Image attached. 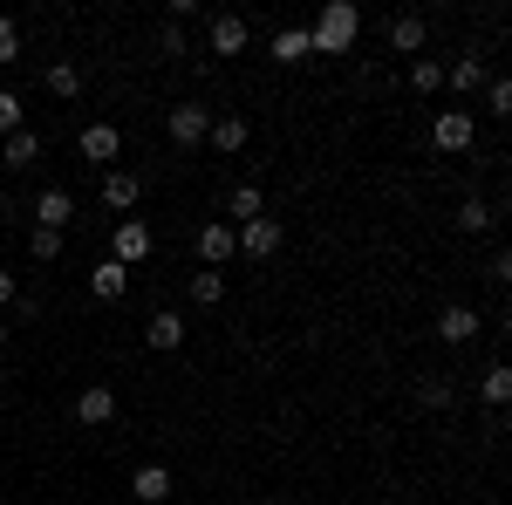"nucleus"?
Listing matches in <instances>:
<instances>
[{"label":"nucleus","instance_id":"obj_1","mask_svg":"<svg viewBox=\"0 0 512 505\" xmlns=\"http://www.w3.org/2000/svg\"><path fill=\"white\" fill-rule=\"evenodd\" d=\"M355 35H362V7H355V0H328L315 14V28H308V48H315V55H349Z\"/></svg>","mask_w":512,"mask_h":505},{"label":"nucleus","instance_id":"obj_2","mask_svg":"<svg viewBox=\"0 0 512 505\" xmlns=\"http://www.w3.org/2000/svg\"><path fill=\"white\" fill-rule=\"evenodd\" d=\"M233 239H239V253H246V260H274L280 246H287V226L260 212V219H246V226H233Z\"/></svg>","mask_w":512,"mask_h":505},{"label":"nucleus","instance_id":"obj_3","mask_svg":"<svg viewBox=\"0 0 512 505\" xmlns=\"http://www.w3.org/2000/svg\"><path fill=\"white\" fill-rule=\"evenodd\" d=\"M151 246H158V239H151L144 219H123L117 233H110V260H117V267H144V260H151Z\"/></svg>","mask_w":512,"mask_h":505},{"label":"nucleus","instance_id":"obj_4","mask_svg":"<svg viewBox=\"0 0 512 505\" xmlns=\"http://www.w3.org/2000/svg\"><path fill=\"white\" fill-rule=\"evenodd\" d=\"M472 137H478L472 110H444V117L431 123V144H437V151H472Z\"/></svg>","mask_w":512,"mask_h":505},{"label":"nucleus","instance_id":"obj_5","mask_svg":"<svg viewBox=\"0 0 512 505\" xmlns=\"http://www.w3.org/2000/svg\"><path fill=\"white\" fill-rule=\"evenodd\" d=\"M76 151L89 157V164H117V151H123V130H117V123H82Z\"/></svg>","mask_w":512,"mask_h":505},{"label":"nucleus","instance_id":"obj_6","mask_svg":"<svg viewBox=\"0 0 512 505\" xmlns=\"http://www.w3.org/2000/svg\"><path fill=\"white\" fill-rule=\"evenodd\" d=\"M69 219H76V192H62V185L35 192V226H41V233H62Z\"/></svg>","mask_w":512,"mask_h":505},{"label":"nucleus","instance_id":"obj_7","mask_svg":"<svg viewBox=\"0 0 512 505\" xmlns=\"http://www.w3.org/2000/svg\"><path fill=\"white\" fill-rule=\"evenodd\" d=\"M178 342H185V314H178V308H158V314H151V321H144V349L171 355V349H178Z\"/></svg>","mask_w":512,"mask_h":505},{"label":"nucleus","instance_id":"obj_8","mask_svg":"<svg viewBox=\"0 0 512 505\" xmlns=\"http://www.w3.org/2000/svg\"><path fill=\"white\" fill-rule=\"evenodd\" d=\"M164 130H171V144H185V151H192L198 137L212 130V117H205L198 103H178V110H164Z\"/></svg>","mask_w":512,"mask_h":505},{"label":"nucleus","instance_id":"obj_9","mask_svg":"<svg viewBox=\"0 0 512 505\" xmlns=\"http://www.w3.org/2000/svg\"><path fill=\"white\" fill-rule=\"evenodd\" d=\"M233 253H239L233 226H219V219H212V226H198V260H205V267H212V273L226 267V260H233Z\"/></svg>","mask_w":512,"mask_h":505},{"label":"nucleus","instance_id":"obj_10","mask_svg":"<svg viewBox=\"0 0 512 505\" xmlns=\"http://www.w3.org/2000/svg\"><path fill=\"white\" fill-rule=\"evenodd\" d=\"M110 417H117V389H110V383H89L76 396V424L96 430V424H110Z\"/></svg>","mask_w":512,"mask_h":505},{"label":"nucleus","instance_id":"obj_11","mask_svg":"<svg viewBox=\"0 0 512 505\" xmlns=\"http://www.w3.org/2000/svg\"><path fill=\"white\" fill-rule=\"evenodd\" d=\"M205 41H212V55H239V48L253 41V28H246L239 14H212V28H205Z\"/></svg>","mask_w":512,"mask_h":505},{"label":"nucleus","instance_id":"obj_12","mask_svg":"<svg viewBox=\"0 0 512 505\" xmlns=\"http://www.w3.org/2000/svg\"><path fill=\"white\" fill-rule=\"evenodd\" d=\"M478 328H485V321H478V308H444V314H437V342H451V349H465Z\"/></svg>","mask_w":512,"mask_h":505},{"label":"nucleus","instance_id":"obj_13","mask_svg":"<svg viewBox=\"0 0 512 505\" xmlns=\"http://www.w3.org/2000/svg\"><path fill=\"white\" fill-rule=\"evenodd\" d=\"M0 164H7V171H28V164H41V137L28 130V123H21L14 137H0Z\"/></svg>","mask_w":512,"mask_h":505},{"label":"nucleus","instance_id":"obj_14","mask_svg":"<svg viewBox=\"0 0 512 505\" xmlns=\"http://www.w3.org/2000/svg\"><path fill=\"white\" fill-rule=\"evenodd\" d=\"M89 294H96V301H123V294H130V267L96 260V267H89Z\"/></svg>","mask_w":512,"mask_h":505},{"label":"nucleus","instance_id":"obj_15","mask_svg":"<svg viewBox=\"0 0 512 505\" xmlns=\"http://www.w3.org/2000/svg\"><path fill=\"white\" fill-rule=\"evenodd\" d=\"M424 35H431L424 14H396V21H390V48H396V55H410V62L424 55Z\"/></svg>","mask_w":512,"mask_h":505},{"label":"nucleus","instance_id":"obj_16","mask_svg":"<svg viewBox=\"0 0 512 505\" xmlns=\"http://www.w3.org/2000/svg\"><path fill=\"white\" fill-rule=\"evenodd\" d=\"M137 198H144V178H137V171H110V178H103V205H110V212H130Z\"/></svg>","mask_w":512,"mask_h":505},{"label":"nucleus","instance_id":"obj_17","mask_svg":"<svg viewBox=\"0 0 512 505\" xmlns=\"http://www.w3.org/2000/svg\"><path fill=\"white\" fill-rule=\"evenodd\" d=\"M130 492H137L144 505H164V499H171V471H164V465H137Z\"/></svg>","mask_w":512,"mask_h":505},{"label":"nucleus","instance_id":"obj_18","mask_svg":"<svg viewBox=\"0 0 512 505\" xmlns=\"http://www.w3.org/2000/svg\"><path fill=\"white\" fill-rule=\"evenodd\" d=\"M205 137H212V151H246V117H212V130H205Z\"/></svg>","mask_w":512,"mask_h":505},{"label":"nucleus","instance_id":"obj_19","mask_svg":"<svg viewBox=\"0 0 512 505\" xmlns=\"http://www.w3.org/2000/svg\"><path fill=\"white\" fill-rule=\"evenodd\" d=\"M226 212H233L239 226H246V219H260V212H267V198H260V185H233V192H226Z\"/></svg>","mask_w":512,"mask_h":505},{"label":"nucleus","instance_id":"obj_20","mask_svg":"<svg viewBox=\"0 0 512 505\" xmlns=\"http://www.w3.org/2000/svg\"><path fill=\"white\" fill-rule=\"evenodd\" d=\"M478 396H485L492 410H506V403H512V369H506V362H492V369H485V383H478Z\"/></svg>","mask_w":512,"mask_h":505},{"label":"nucleus","instance_id":"obj_21","mask_svg":"<svg viewBox=\"0 0 512 505\" xmlns=\"http://www.w3.org/2000/svg\"><path fill=\"white\" fill-rule=\"evenodd\" d=\"M444 82H451V89H465V96H472L478 82H485V55H458V62H451V69H444Z\"/></svg>","mask_w":512,"mask_h":505},{"label":"nucleus","instance_id":"obj_22","mask_svg":"<svg viewBox=\"0 0 512 505\" xmlns=\"http://www.w3.org/2000/svg\"><path fill=\"white\" fill-rule=\"evenodd\" d=\"M192 301H198V308H219V301H226V273L198 267V273H192Z\"/></svg>","mask_w":512,"mask_h":505},{"label":"nucleus","instance_id":"obj_23","mask_svg":"<svg viewBox=\"0 0 512 505\" xmlns=\"http://www.w3.org/2000/svg\"><path fill=\"white\" fill-rule=\"evenodd\" d=\"M315 48H308V28H280L274 35V62H308Z\"/></svg>","mask_w":512,"mask_h":505},{"label":"nucleus","instance_id":"obj_24","mask_svg":"<svg viewBox=\"0 0 512 505\" xmlns=\"http://www.w3.org/2000/svg\"><path fill=\"white\" fill-rule=\"evenodd\" d=\"M48 89H55L62 103H76V96H82V69H76V62H48Z\"/></svg>","mask_w":512,"mask_h":505},{"label":"nucleus","instance_id":"obj_25","mask_svg":"<svg viewBox=\"0 0 512 505\" xmlns=\"http://www.w3.org/2000/svg\"><path fill=\"white\" fill-rule=\"evenodd\" d=\"M410 89H417V96H431V89H444V69H437L431 55H417V62H410Z\"/></svg>","mask_w":512,"mask_h":505},{"label":"nucleus","instance_id":"obj_26","mask_svg":"<svg viewBox=\"0 0 512 505\" xmlns=\"http://www.w3.org/2000/svg\"><path fill=\"white\" fill-rule=\"evenodd\" d=\"M458 226H465V233H492V205H485V198H465V205H458Z\"/></svg>","mask_w":512,"mask_h":505},{"label":"nucleus","instance_id":"obj_27","mask_svg":"<svg viewBox=\"0 0 512 505\" xmlns=\"http://www.w3.org/2000/svg\"><path fill=\"white\" fill-rule=\"evenodd\" d=\"M417 403H424V410H451V383H444V376H424V383H417Z\"/></svg>","mask_w":512,"mask_h":505},{"label":"nucleus","instance_id":"obj_28","mask_svg":"<svg viewBox=\"0 0 512 505\" xmlns=\"http://www.w3.org/2000/svg\"><path fill=\"white\" fill-rule=\"evenodd\" d=\"M21 117H28V110H21V96H14V89H0V137H14Z\"/></svg>","mask_w":512,"mask_h":505},{"label":"nucleus","instance_id":"obj_29","mask_svg":"<svg viewBox=\"0 0 512 505\" xmlns=\"http://www.w3.org/2000/svg\"><path fill=\"white\" fill-rule=\"evenodd\" d=\"M485 103H492V117H506V110H512V82H506V76H492V89H485Z\"/></svg>","mask_w":512,"mask_h":505},{"label":"nucleus","instance_id":"obj_30","mask_svg":"<svg viewBox=\"0 0 512 505\" xmlns=\"http://www.w3.org/2000/svg\"><path fill=\"white\" fill-rule=\"evenodd\" d=\"M28 246H35V260H55V253H62V233H41V226H35Z\"/></svg>","mask_w":512,"mask_h":505},{"label":"nucleus","instance_id":"obj_31","mask_svg":"<svg viewBox=\"0 0 512 505\" xmlns=\"http://www.w3.org/2000/svg\"><path fill=\"white\" fill-rule=\"evenodd\" d=\"M0 62H21V28L14 21H0Z\"/></svg>","mask_w":512,"mask_h":505},{"label":"nucleus","instance_id":"obj_32","mask_svg":"<svg viewBox=\"0 0 512 505\" xmlns=\"http://www.w3.org/2000/svg\"><path fill=\"white\" fill-rule=\"evenodd\" d=\"M158 48H164V55H185V48H192V41H185V28H171V21H164V35H158Z\"/></svg>","mask_w":512,"mask_h":505},{"label":"nucleus","instance_id":"obj_33","mask_svg":"<svg viewBox=\"0 0 512 505\" xmlns=\"http://www.w3.org/2000/svg\"><path fill=\"white\" fill-rule=\"evenodd\" d=\"M14 294H21V280H14V273H0V308H7Z\"/></svg>","mask_w":512,"mask_h":505},{"label":"nucleus","instance_id":"obj_34","mask_svg":"<svg viewBox=\"0 0 512 505\" xmlns=\"http://www.w3.org/2000/svg\"><path fill=\"white\" fill-rule=\"evenodd\" d=\"M0 349H7V321H0Z\"/></svg>","mask_w":512,"mask_h":505},{"label":"nucleus","instance_id":"obj_35","mask_svg":"<svg viewBox=\"0 0 512 505\" xmlns=\"http://www.w3.org/2000/svg\"><path fill=\"white\" fill-rule=\"evenodd\" d=\"M178 505H192V499H178Z\"/></svg>","mask_w":512,"mask_h":505},{"label":"nucleus","instance_id":"obj_36","mask_svg":"<svg viewBox=\"0 0 512 505\" xmlns=\"http://www.w3.org/2000/svg\"><path fill=\"white\" fill-rule=\"evenodd\" d=\"M0 21H7V14H0Z\"/></svg>","mask_w":512,"mask_h":505}]
</instances>
